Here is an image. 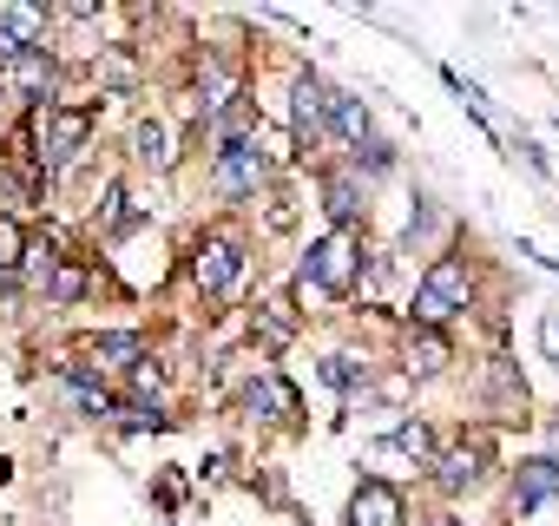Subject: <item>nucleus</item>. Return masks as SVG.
<instances>
[{
    "label": "nucleus",
    "instance_id": "obj_17",
    "mask_svg": "<svg viewBox=\"0 0 559 526\" xmlns=\"http://www.w3.org/2000/svg\"><path fill=\"white\" fill-rule=\"evenodd\" d=\"M132 158H139V165H152V171H171V165H178L165 119H139V125H132Z\"/></svg>",
    "mask_w": 559,
    "mask_h": 526
},
{
    "label": "nucleus",
    "instance_id": "obj_20",
    "mask_svg": "<svg viewBox=\"0 0 559 526\" xmlns=\"http://www.w3.org/2000/svg\"><path fill=\"white\" fill-rule=\"evenodd\" d=\"M112 428L119 434H158V428H171V415L158 402H119L112 408Z\"/></svg>",
    "mask_w": 559,
    "mask_h": 526
},
{
    "label": "nucleus",
    "instance_id": "obj_2",
    "mask_svg": "<svg viewBox=\"0 0 559 526\" xmlns=\"http://www.w3.org/2000/svg\"><path fill=\"white\" fill-rule=\"evenodd\" d=\"M243 271H250L243 237H230V230H204L198 237V250H191V284H198V297L230 303L243 290Z\"/></svg>",
    "mask_w": 559,
    "mask_h": 526
},
{
    "label": "nucleus",
    "instance_id": "obj_25",
    "mask_svg": "<svg viewBox=\"0 0 559 526\" xmlns=\"http://www.w3.org/2000/svg\"><path fill=\"white\" fill-rule=\"evenodd\" d=\"M323 382H330V388H356V382H369V362H356V356H330V362H323Z\"/></svg>",
    "mask_w": 559,
    "mask_h": 526
},
{
    "label": "nucleus",
    "instance_id": "obj_14",
    "mask_svg": "<svg viewBox=\"0 0 559 526\" xmlns=\"http://www.w3.org/2000/svg\"><path fill=\"white\" fill-rule=\"evenodd\" d=\"M250 343H257V349H290V343H297L290 303H257V310H250Z\"/></svg>",
    "mask_w": 559,
    "mask_h": 526
},
{
    "label": "nucleus",
    "instance_id": "obj_28",
    "mask_svg": "<svg viewBox=\"0 0 559 526\" xmlns=\"http://www.w3.org/2000/svg\"><path fill=\"white\" fill-rule=\"evenodd\" d=\"M435 526H467V519H454V513H441V519H435Z\"/></svg>",
    "mask_w": 559,
    "mask_h": 526
},
{
    "label": "nucleus",
    "instance_id": "obj_13",
    "mask_svg": "<svg viewBox=\"0 0 559 526\" xmlns=\"http://www.w3.org/2000/svg\"><path fill=\"white\" fill-rule=\"evenodd\" d=\"M487 415L493 421H520L526 415V382L513 375L507 356H493V369H487Z\"/></svg>",
    "mask_w": 559,
    "mask_h": 526
},
{
    "label": "nucleus",
    "instance_id": "obj_16",
    "mask_svg": "<svg viewBox=\"0 0 559 526\" xmlns=\"http://www.w3.org/2000/svg\"><path fill=\"white\" fill-rule=\"evenodd\" d=\"M330 125H336V132H343L356 152L376 139V119H369V106H362L356 93H330Z\"/></svg>",
    "mask_w": 559,
    "mask_h": 526
},
{
    "label": "nucleus",
    "instance_id": "obj_10",
    "mask_svg": "<svg viewBox=\"0 0 559 526\" xmlns=\"http://www.w3.org/2000/svg\"><path fill=\"white\" fill-rule=\"evenodd\" d=\"M402 519H408L402 487L382 480V474H369V480L356 487V500H349V526H402Z\"/></svg>",
    "mask_w": 559,
    "mask_h": 526
},
{
    "label": "nucleus",
    "instance_id": "obj_3",
    "mask_svg": "<svg viewBox=\"0 0 559 526\" xmlns=\"http://www.w3.org/2000/svg\"><path fill=\"white\" fill-rule=\"evenodd\" d=\"M297 284L310 290H323V297H349L356 284H362V237L356 230H330V237H317L310 243V256H304V271H297Z\"/></svg>",
    "mask_w": 559,
    "mask_h": 526
},
{
    "label": "nucleus",
    "instance_id": "obj_7",
    "mask_svg": "<svg viewBox=\"0 0 559 526\" xmlns=\"http://www.w3.org/2000/svg\"><path fill=\"white\" fill-rule=\"evenodd\" d=\"M290 139L304 152H317L330 139V86L317 73H297V86H290Z\"/></svg>",
    "mask_w": 559,
    "mask_h": 526
},
{
    "label": "nucleus",
    "instance_id": "obj_22",
    "mask_svg": "<svg viewBox=\"0 0 559 526\" xmlns=\"http://www.w3.org/2000/svg\"><path fill=\"white\" fill-rule=\"evenodd\" d=\"M382 447H402V454H415V461H435V428H428V421H402Z\"/></svg>",
    "mask_w": 559,
    "mask_h": 526
},
{
    "label": "nucleus",
    "instance_id": "obj_11",
    "mask_svg": "<svg viewBox=\"0 0 559 526\" xmlns=\"http://www.w3.org/2000/svg\"><path fill=\"white\" fill-rule=\"evenodd\" d=\"M323 204H330L336 230H356L369 217V191L356 184V171H323Z\"/></svg>",
    "mask_w": 559,
    "mask_h": 526
},
{
    "label": "nucleus",
    "instance_id": "obj_6",
    "mask_svg": "<svg viewBox=\"0 0 559 526\" xmlns=\"http://www.w3.org/2000/svg\"><path fill=\"white\" fill-rule=\"evenodd\" d=\"M211 184H217L224 198H257V191L270 184V158H263L257 132H250V139H230V145L211 152Z\"/></svg>",
    "mask_w": 559,
    "mask_h": 526
},
{
    "label": "nucleus",
    "instance_id": "obj_9",
    "mask_svg": "<svg viewBox=\"0 0 559 526\" xmlns=\"http://www.w3.org/2000/svg\"><path fill=\"white\" fill-rule=\"evenodd\" d=\"M507 500H513V513H539V506H552V500H559V461H552V454L520 461V467H513Z\"/></svg>",
    "mask_w": 559,
    "mask_h": 526
},
{
    "label": "nucleus",
    "instance_id": "obj_18",
    "mask_svg": "<svg viewBox=\"0 0 559 526\" xmlns=\"http://www.w3.org/2000/svg\"><path fill=\"white\" fill-rule=\"evenodd\" d=\"M139 356H145V336H139V330H112V336H99V343H93L99 375H106V369H132Z\"/></svg>",
    "mask_w": 559,
    "mask_h": 526
},
{
    "label": "nucleus",
    "instance_id": "obj_24",
    "mask_svg": "<svg viewBox=\"0 0 559 526\" xmlns=\"http://www.w3.org/2000/svg\"><path fill=\"white\" fill-rule=\"evenodd\" d=\"M152 388H165V362H158V356H152V349H145V356H139V362H132V402H145V395H152Z\"/></svg>",
    "mask_w": 559,
    "mask_h": 526
},
{
    "label": "nucleus",
    "instance_id": "obj_5",
    "mask_svg": "<svg viewBox=\"0 0 559 526\" xmlns=\"http://www.w3.org/2000/svg\"><path fill=\"white\" fill-rule=\"evenodd\" d=\"M435 474V493L441 500H467L480 480H487V467H493V434L487 428H474V434H461V441H448V447H435V461H428Z\"/></svg>",
    "mask_w": 559,
    "mask_h": 526
},
{
    "label": "nucleus",
    "instance_id": "obj_26",
    "mask_svg": "<svg viewBox=\"0 0 559 526\" xmlns=\"http://www.w3.org/2000/svg\"><path fill=\"white\" fill-rule=\"evenodd\" d=\"M362 165H369V171H395V145H389V139H369V145L356 152V171H362Z\"/></svg>",
    "mask_w": 559,
    "mask_h": 526
},
{
    "label": "nucleus",
    "instance_id": "obj_23",
    "mask_svg": "<svg viewBox=\"0 0 559 526\" xmlns=\"http://www.w3.org/2000/svg\"><path fill=\"white\" fill-rule=\"evenodd\" d=\"M21 256H27V230H21V217H0V271H21Z\"/></svg>",
    "mask_w": 559,
    "mask_h": 526
},
{
    "label": "nucleus",
    "instance_id": "obj_19",
    "mask_svg": "<svg viewBox=\"0 0 559 526\" xmlns=\"http://www.w3.org/2000/svg\"><path fill=\"white\" fill-rule=\"evenodd\" d=\"M86 290H93V271H86L80 256H60L53 277H47V303H80Z\"/></svg>",
    "mask_w": 559,
    "mask_h": 526
},
{
    "label": "nucleus",
    "instance_id": "obj_12",
    "mask_svg": "<svg viewBox=\"0 0 559 526\" xmlns=\"http://www.w3.org/2000/svg\"><path fill=\"white\" fill-rule=\"evenodd\" d=\"M448 362H454V336H448V330H408V362H402L408 382H428V375H441Z\"/></svg>",
    "mask_w": 559,
    "mask_h": 526
},
{
    "label": "nucleus",
    "instance_id": "obj_15",
    "mask_svg": "<svg viewBox=\"0 0 559 526\" xmlns=\"http://www.w3.org/2000/svg\"><path fill=\"white\" fill-rule=\"evenodd\" d=\"M243 408H250V415H270V421H297V388L276 382V375H257V382L243 388Z\"/></svg>",
    "mask_w": 559,
    "mask_h": 526
},
{
    "label": "nucleus",
    "instance_id": "obj_27",
    "mask_svg": "<svg viewBox=\"0 0 559 526\" xmlns=\"http://www.w3.org/2000/svg\"><path fill=\"white\" fill-rule=\"evenodd\" d=\"M539 349H546V362L559 369V316H539Z\"/></svg>",
    "mask_w": 559,
    "mask_h": 526
},
{
    "label": "nucleus",
    "instance_id": "obj_8",
    "mask_svg": "<svg viewBox=\"0 0 559 526\" xmlns=\"http://www.w3.org/2000/svg\"><path fill=\"white\" fill-rule=\"evenodd\" d=\"M53 86H60V60L40 47V53H21L0 67V93H14V99H34V112L53 106Z\"/></svg>",
    "mask_w": 559,
    "mask_h": 526
},
{
    "label": "nucleus",
    "instance_id": "obj_1",
    "mask_svg": "<svg viewBox=\"0 0 559 526\" xmlns=\"http://www.w3.org/2000/svg\"><path fill=\"white\" fill-rule=\"evenodd\" d=\"M461 310H474V263L461 250H441L421 284H415V303H408V330H448Z\"/></svg>",
    "mask_w": 559,
    "mask_h": 526
},
{
    "label": "nucleus",
    "instance_id": "obj_21",
    "mask_svg": "<svg viewBox=\"0 0 559 526\" xmlns=\"http://www.w3.org/2000/svg\"><path fill=\"white\" fill-rule=\"evenodd\" d=\"M34 198H40V178H27V171H14V165H0V217H21Z\"/></svg>",
    "mask_w": 559,
    "mask_h": 526
},
{
    "label": "nucleus",
    "instance_id": "obj_4",
    "mask_svg": "<svg viewBox=\"0 0 559 526\" xmlns=\"http://www.w3.org/2000/svg\"><path fill=\"white\" fill-rule=\"evenodd\" d=\"M40 125V178H60L80 165V152L93 145V106H47L34 112Z\"/></svg>",
    "mask_w": 559,
    "mask_h": 526
}]
</instances>
